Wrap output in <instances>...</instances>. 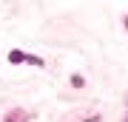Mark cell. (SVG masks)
<instances>
[{"label":"cell","mask_w":128,"mask_h":122,"mask_svg":"<svg viewBox=\"0 0 128 122\" xmlns=\"http://www.w3.org/2000/svg\"><path fill=\"white\" fill-rule=\"evenodd\" d=\"M9 60H12V63H20V60H26V54H23V51H12Z\"/></svg>","instance_id":"6da1fadb"},{"label":"cell","mask_w":128,"mask_h":122,"mask_svg":"<svg viewBox=\"0 0 128 122\" xmlns=\"http://www.w3.org/2000/svg\"><path fill=\"white\" fill-rule=\"evenodd\" d=\"M71 85L74 88H82V77H71Z\"/></svg>","instance_id":"7a4b0ae2"}]
</instances>
